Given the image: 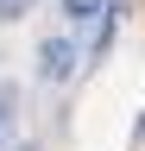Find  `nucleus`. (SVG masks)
<instances>
[{
  "mask_svg": "<svg viewBox=\"0 0 145 151\" xmlns=\"http://www.w3.org/2000/svg\"><path fill=\"white\" fill-rule=\"evenodd\" d=\"M139 132H145V126H139Z\"/></svg>",
  "mask_w": 145,
  "mask_h": 151,
  "instance_id": "20e7f679",
  "label": "nucleus"
},
{
  "mask_svg": "<svg viewBox=\"0 0 145 151\" xmlns=\"http://www.w3.org/2000/svg\"><path fill=\"white\" fill-rule=\"evenodd\" d=\"M63 13L76 19V25H95L101 13H114V0H63Z\"/></svg>",
  "mask_w": 145,
  "mask_h": 151,
  "instance_id": "7ed1b4c3",
  "label": "nucleus"
},
{
  "mask_svg": "<svg viewBox=\"0 0 145 151\" xmlns=\"http://www.w3.org/2000/svg\"><path fill=\"white\" fill-rule=\"evenodd\" d=\"M13 120H19V88L0 82V151H6V139H13Z\"/></svg>",
  "mask_w": 145,
  "mask_h": 151,
  "instance_id": "f03ea898",
  "label": "nucleus"
},
{
  "mask_svg": "<svg viewBox=\"0 0 145 151\" xmlns=\"http://www.w3.org/2000/svg\"><path fill=\"white\" fill-rule=\"evenodd\" d=\"M38 76L44 82H69V76H76V44H69V38H44L38 44Z\"/></svg>",
  "mask_w": 145,
  "mask_h": 151,
  "instance_id": "f257e3e1",
  "label": "nucleus"
}]
</instances>
